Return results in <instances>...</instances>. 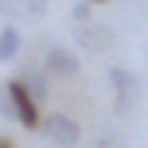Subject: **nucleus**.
<instances>
[{
	"label": "nucleus",
	"instance_id": "1",
	"mask_svg": "<svg viewBox=\"0 0 148 148\" xmlns=\"http://www.w3.org/2000/svg\"><path fill=\"white\" fill-rule=\"evenodd\" d=\"M38 127H41V138L45 141H52L55 148H76L79 145V121H73L69 114H48V117H41L38 121Z\"/></svg>",
	"mask_w": 148,
	"mask_h": 148
},
{
	"label": "nucleus",
	"instance_id": "2",
	"mask_svg": "<svg viewBox=\"0 0 148 148\" xmlns=\"http://www.w3.org/2000/svg\"><path fill=\"white\" fill-rule=\"evenodd\" d=\"M7 100H10V110H14V121L28 131H38V103L28 97V90L21 86V79H7Z\"/></svg>",
	"mask_w": 148,
	"mask_h": 148
},
{
	"label": "nucleus",
	"instance_id": "3",
	"mask_svg": "<svg viewBox=\"0 0 148 148\" xmlns=\"http://www.w3.org/2000/svg\"><path fill=\"white\" fill-rule=\"evenodd\" d=\"M45 73H55V76H76L79 73V55L66 45H52L45 52Z\"/></svg>",
	"mask_w": 148,
	"mask_h": 148
},
{
	"label": "nucleus",
	"instance_id": "4",
	"mask_svg": "<svg viewBox=\"0 0 148 148\" xmlns=\"http://www.w3.org/2000/svg\"><path fill=\"white\" fill-rule=\"evenodd\" d=\"M45 10H48V0H0V17H7V21L41 17Z\"/></svg>",
	"mask_w": 148,
	"mask_h": 148
},
{
	"label": "nucleus",
	"instance_id": "5",
	"mask_svg": "<svg viewBox=\"0 0 148 148\" xmlns=\"http://www.w3.org/2000/svg\"><path fill=\"white\" fill-rule=\"evenodd\" d=\"M76 38H79V45H83L86 52H97V55L107 52V48L114 45V31L103 28V24H83V31H79Z\"/></svg>",
	"mask_w": 148,
	"mask_h": 148
},
{
	"label": "nucleus",
	"instance_id": "6",
	"mask_svg": "<svg viewBox=\"0 0 148 148\" xmlns=\"http://www.w3.org/2000/svg\"><path fill=\"white\" fill-rule=\"evenodd\" d=\"M107 76H110V86H114V93H117V103L127 107L134 100V93H138V79L127 73V69H121V66H114Z\"/></svg>",
	"mask_w": 148,
	"mask_h": 148
},
{
	"label": "nucleus",
	"instance_id": "7",
	"mask_svg": "<svg viewBox=\"0 0 148 148\" xmlns=\"http://www.w3.org/2000/svg\"><path fill=\"white\" fill-rule=\"evenodd\" d=\"M17 79H21V86L28 90V97H31L35 103H41V100L52 93V86H48V73H45V69H35V66H31V69H24Z\"/></svg>",
	"mask_w": 148,
	"mask_h": 148
},
{
	"label": "nucleus",
	"instance_id": "8",
	"mask_svg": "<svg viewBox=\"0 0 148 148\" xmlns=\"http://www.w3.org/2000/svg\"><path fill=\"white\" fill-rule=\"evenodd\" d=\"M21 31L14 28V24H7V28H0V62H10L17 52H21Z\"/></svg>",
	"mask_w": 148,
	"mask_h": 148
},
{
	"label": "nucleus",
	"instance_id": "9",
	"mask_svg": "<svg viewBox=\"0 0 148 148\" xmlns=\"http://www.w3.org/2000/svg\"><path fill=\"white\" fill-rule=\"evenodd\" d=\"M90 14H93V10H90V0H79V3L73 7V17L83 21V24H90Z\"/></svg>",
	"mask_w": 148,
	"mask_h": 148
},
{
	"label": "nucleus",
	"instance_id": "10",
	"mask_svg": "<svg viewBox=\"0 0 148 148\" xmlns=\"http://www.w3.org/2000/svg\"><path fill=\"white\" fill-rule=\"evenodd\" d=\"M0 117L14 121V110H10V100H7V86H3V83H0Z\"/></svg>",
	"mask_w": 148,
	"mask_h": 148
},
{
	"label": "nucleus",
	"instance_id": "11",
	"mask_svg": "<svg viewBox=\"0 0 148 148\" xmlns=\"http://www.w3.org/2000/svg\"><path fill=\"white\" fill-rule=\"evenodd\" d=\"M0 148H14V141H7V138H0Z\"/></svg>",
	"mask_w": 148,
	"mask_h": 148
},
{
	"label": "nucleus",
	"instance_id": "12",
	"mask_svg": "<svg viewBox=\"0 0 148 148\" xmlns=\"http://www.w3.org/2000/svg\"><path fill=\"white\" fill-rule=\"evenodd\" d=\"M90 3H100V0H90Z\"/></svg>",
	"mask_w": 148,
	"mask_h": 148
}]
</instances>
